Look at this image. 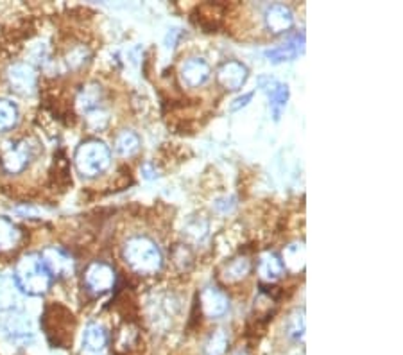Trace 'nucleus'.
Instances as JSON below:
<instances>
[{"mask_svg":"<svg viewBox=\"0 0 403 355\" xmlns=\"http://www.w3.org/2000/svg\"><path fill=\"white\" fill-rule=\"evenodd\" d=\"M108 346V332L99 323H90L83 332V351L88 355L103 354Z\"/></svg>","mask_w":403,"mask_h":355,"instance_id":"13","label":"nucleus"},{"mask_svg":"<svg viewBox=\"0 0 403 355\" xmlns=\"http://www.w3.org/2000/svg\"><path fill=\"white\" fill-rule=\"evenodd\" d=\"M199 309L203 311V314L210 319H219L230 309V300L228 294L219 289L217 285H208L201 291L199 294Z\"/></svg>","mask_w":403,"mask_h":355,"instance_id":"6","label":"nucleus"},{"mask_svg":"<svg viewBox=\"0 0 403 355\" xmlns=\"http://www.w3.org/2000/svg\"><path fill=\"white\" fill-rule=\"evenodd\" d=\"M13 282L24 294L41 296L51 289L52 277L45 267L40 253H27L16 262Z\"/></svg>","mask_w":403,"mask_h":355,"instance_id":"2","label":"nucleus"},{"mask_svg":"<svg viewBox=\"0 0 403 355\" xmlns=\"http://www.w3.org/2000/svg\"><path fill=\"white\" fill-rule=\"evenodd\" d=\"M265 26L272 34H282L292 29L294 15L289 6L285 4H272L265 11Z\"/></svg>","mask_w":403,"mask_h":355,"instance_id":"12","label":"nucleus"},{"mask_svg":"<svg viewBox=\"0 0 403 355\" xmlns=\"http://www.w3.org/2000/svg\"><path fill=\"white\" fill-rule=\"evenodd\" d=\"M2 326H4L6 334H9L13 339H20V337L31 336L29 319H27L26 316H22V314H16V312L9 314L8 318H6V323Z\"/></svg>","mask_w":403,"mask_h":355,"instance_id":"21","label":"nucleus"},{"mask_svg":"<svg viewBox=\"0 0 403 355\" xmlns=\"http://www.w3.org/2000/svg\"><path fill=\"white\" fill-rule=\"evenodd\" d=\"M253 96H255V93L250 92V93H244V96L237 97V99H235L233 103H231L230 110H231V111H237V110H240V108L248 106V104H250V101L253 99Z\"/></svg>","mask_w":403,"mask_h":355,"instance_id":"27","label":"nucleus"},{"mask_svg":"<svg viewBox=\"0 0 403 355\" xmlns=\"http://www.w3.org/2000/svg\"><path fill=\"white\" fill-rule=\"evenodd\" d=\"M251 271V262L246 257H237L231 262L226 264L223 269V280L226 284H237L242 278H246Z\"/></svg>","mask_w":403,"mask_h":355,"instance_id":"19","label":"nucleus"},{"mask_svg":"<svg viewBox=\"0 0 403 355\" xmlns=\"http://www.w3.org/2000/svg\"><path fill=\"white\" fill-rule=\"evenodd\" d=\"M305 45V36L303 34H296L294 38H290L285 45H280V47L271 48V51L265 52V56L269 58V61L272 63H282V61H290V59L296 58L300 52H303Z\"/></svg>","mask_w":403,"mask_h":355,"instance_id":"14","label":"nucleus"},{"mask_svg":"<svg viewBox=\"0 0 403 355\" xmlns=\"http://www.w3.org/2000/svg\"><path fill=\"white\" fill-rule=\"evenodd\" d=\"M22 239V232L19 226L8 217H0V253L16 248Z\"/></svg>","mask_w":403,"mask_h":355,"instance_id":"16","label":"nucleus"},{"mask_svg":"<svg viewBox=\"0 0 403 355\" xmlns=\"http://www.w3.org/2000/svg\"><path fill=\"white\" fill-rule=\"evenodd\" d=\"M212 76V68L203 58H188L180 67V81L187 88H199Z\"/></svg>","mask_w":403,"mask_h":355,"instance_id":"7","label":"nucleus"},{"mask_svg":"<svg viewBox=\"0 0 403 355\" xmlns=\"http://www.w3.org/2000/svg\"><path fill=\"white\" fill-rule=\"evenodd\" d=\"M140 149V137L131 130H124L115 137V151L121 156L128 158V156L136 155Z\"/></svg>","mask_w":403,"mask_h":355,"instance_id":"20","label":"nucleus"},{"mask_svg":"<svg viewBox=\"0 0 403 355\" xmlns=\"http://www.w3.org/2000/svg\"><path fill=\"white\" fill-rule=\"evenodd\" d=\"M285 271V266H283V260L280 259L276 253H264L260 257V262H258V274H260L264 280L267 282H275L278 280L280 277Z\"/></svg>","mask_w":403,"mask_h":355,"instance_id":"15","label":"nucleus"},{"mask_svg":"<svg viewBox=\"0 0 403 355\" xmlns=\"http://www.w3.org/2000/svg\"><path fill=\"white\" fill-rule=\"evenodd\" d=\"M86 120H88V126L92 128V130L99 131V130H104V128L108 126V113L104 110H101V108H97V110L90 111V113H86Z\"/></svg>","mask_w":403,"mask_h":355,"instance_id":"26","label":"nucleus"},{"mask_svg":"<svg viewBox=\"0 0 403 355\" xmlns=\"http://www.w3.org/2000/svg\"><path fill=\"white\" fill-rule=\"evenodd\" d=\"M8 83L13 92L29 96L36 88V72L27 63H15L8 71Z\"/></svg>","mask_w":403,"mask_h":355,"instance_id":"10","label":"nucleus"},{"mask_svg":"<svg viewBox=\"0 0 403 355\" xmlns=\"http://www.w3.org/2000/svg\"><path fill=\"white\" fill-rule=\"evenodd\" d=\"M287 336L290 337L292 341H300L301 337H303V332H305V319H303V311H297L296 314H292L289 318V321H287Z\"/></svg>","mask_w":403,"mask_h":355,"instance_id":"25","label":"nucleus"},{"mask_svg":"<svg viewBox=\"0 0 403 355\" xmlns=\"http://www.w3.org/2000/svg\"><path fill=\"white\" fill-rule=\"evenodd\" d=\"M305 249L301 245H292L289 246V248L285 249V253H283V266L285 267H290V269L297 271L300 267H303V259H305Z\"/></svg>","mask_w":403,"mask_h":355,"instance_id":"24","label":"nucleus"},{"mask_svg":"<svg viewBox=\"0 0 403 355\" xmlns=\"http://www.w3.org/2000/svg\"><path fill=\"white\" fill-rule=\"evenodd\" d=\"M40 257L52 278H66L73 273V259L58 246H49Z\"/></svg>","mask_w":403,"mask_h":355,"instance_id":"8","label":"nucleus"},{"mask_svg":"<svg viewBox=\"0 0 403 355\" xmlns=\"http://www.w3.org/2000/svg\"><path fill=\"white\" fill-rule=\"evenodd\" d=\"M122 259L136 274H156L163 266V253L146 235H133L122 246Z\"/></svg>","mask_w":403,"mask_h":355,"instance_id":"1","label":"nucleus"},{"mask_svg":"<svg viewBox=\"0 0 403 355\" xmlns=\"http://www.w3.org/2000/svg\"><path fill=\"white\" fill-rule=\"evenodd\" d=\"M34 156H36V145L33 142L27 140V138L15 140L4 149L2 167H4L6 173L19 174L22 170H26V167L29 165Z\"/></svg>","mask_w":403,"mask_h":355,"instance_id":"4","label":"nucleus"},{"mask_svg":"<svg viewBox=\"0 0 403 355\" xmlns=\"http://www.w3.org/2000/svg\"><path fill=\"white\" fill-rule=\"evenodd\" d=\"M258 85H260V88L269 96V104H271L272 115H275V118L278 120L280 115H282V110L285 108L287 99H289V86L276 81V79L272 78H265V76L258 79Z\"/></svg>","mask_w":403,"mask_h":355,"instance_id":"11","label":"nucleus"},{"mask_svg":"<svg viewBox=\"0 0 403 355\" xmlns=\"http://www.w3.org/2000/svg\"><path fill=\"white\" fill-rule=\"evenodd\" d=\"M228 348V334L223 329L215 330L206 341V351L208 355H223Z\"/></svg>","mask_w":403,"mask_h":355,"instance_id":"23","label":"nucleus"},{"mask_svg":"<svg viewBox=\"0 0 403 355\" xmlns=\"http://www.w3.org/2000/svg\"><path fill=\"white\" fill-rule=\"evenodd\" d=\"M248 76H250V72H248L246 65L230 59V61L220 65L219 71H217V81L224 90L235 92V90H240L242 86L246 85Z\"/></svg>","mask_w":403,"mask_h":355,"instance_id":"9","label":"nucleus"},{"mask_svg":"<svg viewBox=\"0 0 403 355\" xmlns=\"http://www.w3.org/2000/svg\"><path fill=\"white\" fill-rule=\"evenodd\" d=\"M103 99V88L99 85H86L85 88L77 93L76 104L79 111L83 113H90V111L99 108V101Z\"/></svg>","mask_w":403,"mask_h":355,"instance_id":"18","label":"nucleus"},{"mask_svg":"<svg viewBox=\"0 0 403 355\" xmlns=\"http://www.w3.org/2000/svg\"><path fill=\"white\" fill-rule=\"evenodd\" d=\"M20 291L16 289L13 278L0 274V312H8L15 309L19 304Z\"/></svg>","mask_w":403,"mask_h":355,"instance_id":"17","label":"nucleus"},{"mask_svg":"<svg viewBox=\"0 0 403 355\" xmlns=\"http://www.w3.org/2000/svg\"><path fill=\"white\" fill-rule=\"evenodd\" d=\"M19 108L13 101L0 99V133L13 130L19 123Z\"/></svg>","mask_w":403,"mask_h":355,"instance_id":"22","label":"nucleus"},{"mask_svg":"<svg viewBox=\"0 0 403 355\" xmlns=\"http://www.w3.org/2000/svg\"><path fill=\"white\" fill-rule=\"evenodd\" d=\"M83 282H85L86 291L99 296L115 287V284H117V274H115V269L110 264L99 262V260H97V262H92L86 267Z\"/></svg>","mask_w":403,"mask_h":355,"instance_id":"5","label":"nucleus"},{"mask_svg":"<svg viewBox=\"0 0 403 355\" xmlns=\"http://www.w3.org/2000/svg\"><path fill=\"white\" fill-rule=\"evenodd\" d=\"M77 170L86 178H96L106 173L111 165V149L103 140L90 138L77 148L73 156Z\"/></svg>","mask_w":403,"mask_h":355,"instance_id":"3","label":"nucleus"}]
</instances>
